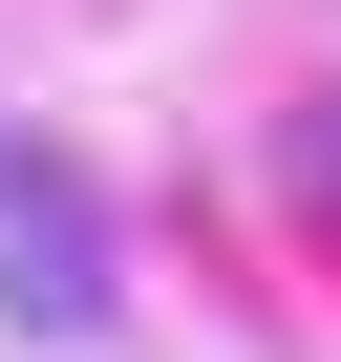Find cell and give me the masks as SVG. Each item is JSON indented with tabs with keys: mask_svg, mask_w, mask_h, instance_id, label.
I'll list each match as a JSON object with an SVG mask.
<instances>
[{
	"mask_svg": "<svg viewBox=\"0 0 341 362\" xmlns=\"http://www.w3.org/2000/svg\"><path fill=\"white\" fill-rule=\"evenodd\" d=\"M0 298H22L43 341H86V320H107V214L64 192L22 128H0Z\"/></svg>",
	"mask_w": 341,
	"mask_h": 362,
	"instance_id": "obj_1",
	"label": "cell"
}]
</instances>
